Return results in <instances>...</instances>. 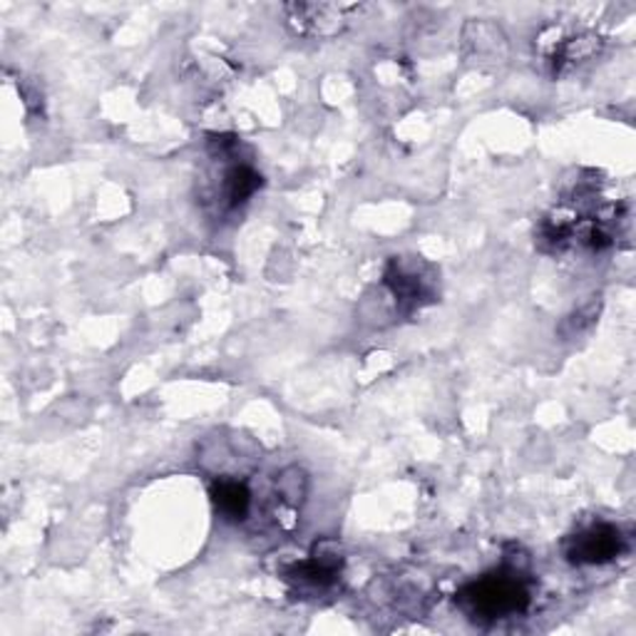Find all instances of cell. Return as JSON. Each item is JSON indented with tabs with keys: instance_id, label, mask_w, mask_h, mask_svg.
<instances>
[{
	"instance_id": "6da1fadb",
	"label": "cell",
	"mask_w": 636,
	"mask_h": 636,
	"mask_svg": "<svg viewBox=\"0 0 636 636\" xmlns=\"http://www.w3.org/2000/svg\"><path fill=\"white\" fill-rule=\"evenodd\" d=\"M455 604L460 606L473 622L492 624L510 619V616H520L530 610L532 592L520 570L505 566V570L483 574L477 576V580L467 582L463 590L455 594Z\"/></svg>"
},
{
	"instance_id": "7a4b0ae2",
	"label": "cell",
	"mask_w": 636,
	"mask_h": 636,
	"mask_svg": "<svg viewBox=\"0 0 636 636\" xmlns=\"http://www.w3.org/2000/svg\"><path fill=\"white\" fill-rule=\"evenodd\" d=\"M626 537L616 524L610 522H594L584 530L574 532L564 540V556L566 562L576 566H594V564H610L624 552Z\"/></svg>"
},
{
	"instance_id": "3957f363",
	"label": "cell",
	"mask_w": 636,
	"mask_h": 636,
	"mask_svg": "<svg viewBox=\"0 0 636 636\" xmlns=\"http://www.w3.org/2000/svg\"><path fill=\"white\" fill-rule=\"evenodd\" d=\"M425 264H407L405 258H393L385 268V286L391 288L395 304L403 311H413L433 301V278L425 276Z\"/></svg>"
},
{
	"instance_id": "277c9868",
	"label": "cell",
	"mask_w": 636,
	"mask_h": 636,
	"mask_svg": "<svg viewBox=\"0 0 636 636\" xmlns=\"http://www.w3.org/2000/svg\"><path fill=\"white\" fill-rule=\"evenodd\" d=\"M341 570H343L341 544L324 540L321 544L314 547V552L308 554L304 562H298L288 570V580L298 586H304V590H328V586L338 580Z\"/></svg>"
},
{
	"instance_id": "5b68a950",
	"label": "cell",
	"mask_w": 636,
	"mask_h": 636,
	"mask_svg": "<svg viewBox=\"0 0 636 636\" xmlns=\"http://www.w3.org/2000/svg\"><path fill=\"white\" fill-rule=\"evenodd\" d=\"M288 23L306 35H333L346 23L348 6H288Z\"/></svg>"
},
{
	"instance_id": "8992f818",
	"label": "cell",
	"mask_w": 636,
	"mask_h": 636,
	"mask_svg": "<svg viewBox=\"0 0 636 636\" xmlns=\"http://www.w3.org/2000/svg\"><path fill=\"white\" fill-rule=\"evenodd\" d=\"M212 505L226 522H244L252 512V490L236 477H219L212 485Z\"/></svg>"
},
{
	"instance_id": "52a82bcc",
	"label": "cell",
	"mask_w": 636,
	"mask_h": 636,
	"mask_svg": "<svg viewBox=\"0 0 636 636\" xmlns=\"http://www.w3.org/2000/svg\"><path fill=\"white\" fill-rule=\"evenodd\" d=\"M258 189H262V174L252 165L236 162L229 165L222 174V202L226 209H239L246 204Z\"/></svg>"
},
{
	"instance_id": "ba28073f",
	"label": "cell",
	"mask_w": 636,
	"mask_h": 636,
	"mask_svg": "<svg viewBox=\"0 0 636 636\" xmlns=\"http://www.w3.org/2000/svg\"><path fill=\"white\" fill-rule=\"evenodd\" d=\"M465 47L470 50L473 57H487V60H500L507 53L505 35L500 33V28H495L492 23H485V20H473V23L465 25Z\"/></svg>"
},
{
	"instance_id": "9c48e42d",
	"label": "cell",
	"mask_w": 636,
	"mask_h": 636,
	"mask_svg": "<svg viewBox=\"0 0 636 636\" xmlns=\"http://www.w3.org/2000/svg\"><path fill=\"white\" fill-rule=\"evenodd\" d=\"M308 495V477L301 467H286L276 477V497L286 510H298Z\"/></svg>"
},
{
	"instance_id": "30bf717a",
	"label": "cell",
	"mask_w": 636,
	"mask_h": 636,
	"mask_svg": "<svg viewBox=\"0 0 636 636\" xmlns=\"http://www.w3.org/2000/svg\"><path fill=\"white\" fill-rule=\"evenodd\" d=\"M600 47V38L594 35H582V38H572V40H564L556 50L554 55V65L562 67V65H572V63H582L590 55H594V50Z\"/></svg>"
}]
</instances>
